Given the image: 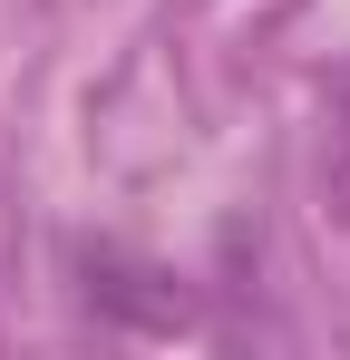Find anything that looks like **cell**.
<instances>
[{"label":"cell","instance_id":"6da1fadb","mask_svg":"<svg viewBox=\"0 0 350 360\" xmlns=\"http://www.w3.org/2000/svg\"><path fill=\"white\" fill-rule=\"evenodd\" d=\"M78 273H88V302L127 321V331H195V302L175 273L156 263H136V253H117V243H78Z\"/></svg>","mask_w":350,"mask_h":360},{"label":"cell","instance_id":"7a4b0ae2","mask_svg":"<svg viewBox=\"0 0 350 360\" xmlns=\"http://www.w3.org/2000/svg\"><path fill=\"white\" fill-rule=\"evenodd\" d=\"M321 214L350 224V78L331 88V117H321Z\"/></svg>","mask_w":350,"mask_h":360}]
</instances>
